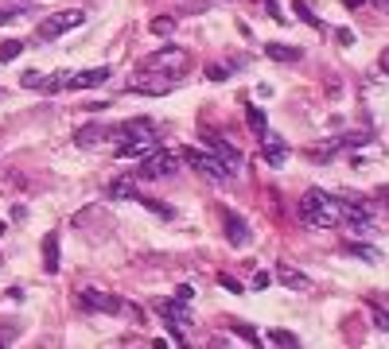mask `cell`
Here are the masks:
<instances>
[{"instance_id": "d4e9b609", "label": "cell", "mask_w": 389, "mask_h": 349, "mask_svg": "<svg viewBox=\"0 0 389 349\" xmlns=\"http://www.w3.org/2000/svg\"><path fill=\"white\" fill-rule=\"evenodd\" d=\"M230 330H234L238 338H245L250 345H261V334H257L253 326H245V322H230Z\"/></svg>"}, {"instance_id": "ba28073f", "label": "cell", "mask_w": 389, "mask_h": 349, "mask_svg": "<svg viewBox=\"0 0 389 349\" xmlns=\"http://www.w3.org/2000/svg\"><path fill=\"white\" fill-rule=\"evenodd\" d=\"M171 86H176V82H171L168 74H152V70L129 78V94H144V97H168Z\"/></svg>"}, {"instance_id": "836d02e7", "label": "cell", "mask_w": 389, "mask_h": 349, "mask_svg": "<svg viewBox=\"0 0 389 349\" xmlns=\"http://www.w3.org/2000/svg\"><path fill=\"white\" fill-rule=\"evenodd\" d=\"M335 39H339V43H354V35H351V28H339V31H335Z\"/></svg>"}, {"instance_id": "7a4b0ae2", "label": "cell", "mask_w": 389, "mask_h": 349, "mask_svg": "<svg viewBox=\"0 0 389 349\" xmlns=\"http://www.w3.org/2000/svg\"><path fill=\"white\" fill-rule=\"evenodd\" d=\"M187 66H191V55H187L183 47H171V43L144 58V70H152V74H171V78L187 74Z\"/></svg>"}, {"instance_id": "7c38bea8", "label": "cell", "mask_w": 389, "mask_h": 349, "mask_svg": "<svg viewBox=\"0 0 389 349\" xmlns=\"http://www.w3.org/2000/svg\"><path fill=\"white\" fill-rule=\"evenodd\" d=\"M222 226H226V240H230L234 248H245V245L253 240V233H250V226H245L242 214L226 210V214H222Z\"/></svg>"}, {"instance_id": "8fae6325", "label": "cell", "mask_w": 389, "mask_h": 349, "mask_svg": "<svg viewBox=\"0 0 389 349\" xmlns=\"http://www.w3.org/2000/svg\"><path fill=\"white\" fill-rule=\"evenodd\" d=\"M261 160L269 163V167H284V163H288V144H284V136H277V132L265 128V132H261Z\"/></svg>"}, {"instance_id": "4fadbf2b", "label": "cell", "mask_w": 389, "mask_h": 349, "mask_svg": "<svg viewBox=\"0 0 389 349\" xmlns=\"http://www.w3.org/2000/svg\"><path fill=\"white\" fill-rule=\"evenodd\" d=\"M211 148H214V155L222 160V167H226L230 179H238V171H242V152H238L234 144H226V140H218V136L211 140Z\"/></svg>"}, {"instance_id": "4316f807", "label": "cell", "mask_w": 389, "mask_h": 349, "mask_svg": "<svg viewBox=\"0 0 389 349\" xmlns=\"http://www.w3.org/2000/svg\"><path fill=\"white\" fill-rule=\"evenodd\" d=\"M351 253L362 256L366 264H378V260H382V253H378V248H370V245H351Z\"/></svg>"}, {"instance_id": "484cf974", "label": "cell", "mask_w": 389, "mask_h": 349, "mask_svg": "<svg viewBox=\"0 0 389 349\" xmlns=\"http://www.w3.org/2000/svg\"><path fill=\"white\" fill-rule=\"evenodd\" d=\"M269 342L272 345H300V338H296L292 330H269Z\"/></svg>"}, {"instance_id": "ffe728a7", "label": "cell", "mask_w": 389, "mask_h": 349, "mask_svg": "<svg viewBox=\"0 0 389 349\" xmlns=\"http://www.w3.org/2000/svg\"><path fill=\"white\" fill-rule=\"evenodd\" d=\"M148 152H156V144H117V160H144Z\"/></svg>"}, {"instance_id": "83f0119b", "label": "cell", "mask_w": 389, "mask_h": 349, "mask_svg": "<svg viewBox=\"0 0 389 349\" xmlns=\"http://www.w3.org/2000/svg\"><path fill=\"white\" fill-rule=\"evenodd\" d=\"M171 28H176L171 16H156V20H152V35H171Z\"/></svg>"}, {"instance_id": "f1b7e54d", "label": "cell", "mask_w": 389, "mask_h": 349, "mask_svg": "<svg viewBox=\"0 0 389 349\" xmlns=\"http://www.w3.org/2000/svg\"><path fill=\"white\" fill-rule=\"evenodd\" d=\"M374 326L389 334V311H378V306H374Z\"/></svg>"}, {"instance_id": "6da1fadb", "label": "cell", "mask_w": 389, "mask_h": 349, "mask_svg": "<svg viewBox=\"0 0 389 349\" xmlns=\"http://www.w3.org/2000/svg\"><path fill=\"white\" fill-rule=\"evenodd\" d=\"M300 218L308 221L311 229H335V226H351L358 233L370 229L366 206L351 202V198H339V194H327V190H319V187H311L308 194L300 198Z\"/></svg>"}, {"instance_id": "603a6c76", "label": "cell", "mask_w": 389, "mask_h": 349, "mask_svg": "<svg viewBox=\"0 0 389 349\" xmlns=\"http://www.w3.org/2000/svg\"><path fill=\"white\" fill-rule=\"evenodd\" d=\"M292 4H296V12H300V20H304V23H311L316 31H324V20H319V16L308 8V0H292Z\"/></svg>"}, {"instance_id": "d6a6232c", "label": "cell", "mask_w": 389, "mask_h": 349, "mask_svg": "<svg viewBox=\"0 0 389 349\" xmlns=\"http://www.w3.org/2000/svg\"><path fill=\"white\" fill-rule=\"evenodd\" d=\"M176 299H183V303H191V299H195V287L179 284V287H176Z\"/></svg>"}, {"instance_id": "44dd1931", "label": "cell", "mask_w": 389, "mask_h": 349, "mask_svg": "<svg viewBox=\"0 0 389 349\" xmlns=\"http://www.w3.org/2000/svg\"><path fill=\"white\" fill-rule=\"evenodd\" d=\"M245 121H250L253 136H261V132L269 128V121H265V109H261V105H245Z\"/></svg>"}, {"instance_id": "9c48e42d", "label": "cell", "mask_w": 389, "mask_h": 349, "mask_svg": "<svg viewBox=\"0 0 389 349\" xmlns=\"http://www.w3.org/2000/svg\"><path fill=\"white\" fill-rule=\"evenodd\" d=\"M152 311L164 318V326H171V330H183V326H191V311H187V303L183 299H156L152 303Z\"/></svg>"}, {"instance_id": "7402d4cb", "label": "cell", "mask_w": 389, "mask_h": 349, "mask_svg": "<svg viewBox=\"0 0 389 349\" xmlns=\"http://www.w3.org/2000/svg\"><path fill=\"white\" fill-rule=\"evenodd\" d=\"M31 8H23V4H0V28H8V23H16V20H23Z\"/></svg>"}, {"instance_id": "2e32d148", "label": "cell", "mask_w": 389, "mask_h": 349, "mask_svg": "<svg viewBox=\"0 0 389 349\" xmlns=\"http://www.w3.org/2000/svg\"><path fill=\"white\" fill-rule=\"evenodd\" d=\"M110 198H117V202L140 198V194H137V174H121V179H113V182H110Z\"/></svg>"}, {"instance_id": "9a60e30c", "label": "cell", "mask_w": 389, "mask_h": 349, "mask_svg": "<svg viewBox=\"0 0 389 349\" xmlns=\"http://www.w3.org/2000/svg\"><path fill=\"white\" fill-rule=\"evenodd\" d=\"M277 279H280V284H284V287H296V291H304V295H311V291H316V284H311V279L304 276V272H296L292 264H280V268H277Z\"/></svg>"}, {"instance_id": "ac0fdd59", "label": "cell", "mask_w": 389, "mask_h": 349, "mask_svg": "<svg viewBox=\"0 0 389 349\" xmlns=\"http://www.w3.org/2000/svg\"><path fill=\"white\" fill-rule=\"evenodd\" d=\"M74 140H78L82 148L105 144V140H110V128H105V124H86V128H78V132H74Z\"/></svg>"}, {"instance_id": "5bb4252c", "label": "cell", "mask_w": 389, "mask_h": 349, "mask_svg": "<svg viewBox=\"0 0 389 349\" xmlns=\"http://www.w3.org/2000/svg\"><path fill=\"white\" fill-rule=\"evenodd\" d=\"M20 82H23L28 89H43V94H55V89H63V74H39V70H28Z\"/></svg>"}, {"instance_id": "8992f818", "label": "cell", "mask_w": 389, "mask_h": 349, "mask_svg": "<svg viewBox=\"0 0 389 349\" xmlns=\"http://www.w3.org/2000/svg\"><path fill=\"white\" fill-rule=\"evenodd\" d=\"M179 155H183V160L191 163V167H195L198 174H203V179H211V182H226V179H230V174H226V167H222V160H218L214 152H198V148H183Z\"/></svg>"}, {"instance_id": "5b68a950", "label": "cell", "mask_w": 389, "mask_h": 349, "mask_svg": "<svg viewBox=\"0 0 389 349\" xmlns=\"http://www.w3.org/2000/svg\"><path fill=\"white\" fill-rule=\"evenodd\" d=\"M179 155L176 152H148L144 160H137V179H171V174H176L179 167Z\"/></svg>"}, {"instance_id": "52a82bcc", "label": "cell", "mask_w": 389, "mask_h": 349, "mask_svg": "<svg viewBox=\"0 0 389 349\" xmlns=\"http://www.w3.org/2000/svg\"><path fill=\"white\" fill-rule=\"evenodd\" d=\"M78 306L82 311H97V314H121L125 299L110 295V291H97V287H82L78 291Z\"/></svg>"}, {"instance_id": "d590c367", "label": "cell", "mask_w": 389, "mask_h": 349, "mask_svg": "<svg viewBox=\"0 0 389 349\" xmlns=\"http://www.w3.org/2000/svg\"><path fill=\"white\" fill-rule=\"evenodd\" d=\"M0 237H4V226H0Z\"/></svg>"}, {"instance_id": "3957f363", "label": "cell", "mask_w": 389, "mask_h": 349, "mask_svg": "<svg viewBox=\"0 0 389 349\" xmlns=\"http://www.w3.org/2000/svg\"><path fill=\"white\" fill-rule=\"evenodd\" d=\"M82 23H86V12H82V8H59V12H51L43 23H39V39L51 43V39L66 35V31L82 28Z\"/></svg>"}, {"instance_id": "d6986e66", "label": "cell", "mask_w": 389, "mask_h": 349, "mask_svg": "<svg viewBox=\"0 0 389 349\" xmlns=\"http://www.w3.org/2000/svg\"><path fill=\"white\" fill-rule=\"evenodd\" d=\"M265 55H269L272 62H300L304 58L300 47H288V43H265Z\"/></svg>"}, {"instance_id": "277c9868", "label": "cell", "mask_w": 389, "mask_h": 349, "mask_svg": "<svg viewBox=\"0 0 389 349\" xmlns=\"http://www.w3.org/2000/svg\"><path fill=\"white\" fill-rule=\"evenodd\" d=\"M110 140H117V144H156V124L148 121V116L121 121L110 128Z\"/></svg>"}, {"instance_id": "e0dca14e", "label": "cell", "mask_w": 389, "mask_h": 349, "mask_svg": "<svg viewBox=\"0 0 389 349\" xmlns=\"http://www.w3.org/2000/svg\"><path fill=\"white\" fill-rule=\"evenodd\" d=\"M43 272L47 276L59 272V233H47L43 237Z\"/></svg>"}, {"instance_id": "cb8c5ba5", "label": "cell", "mask_w": 389, "mask_h": 349, "mask_svg": "<svg viewBox=\"0 0 389 349\" xmlns=\"http://www.w3.org/2000/svg\"><path fill=\"white\" fill-rule=\"evenodd\" d=\"M20 51H23V39H4V43H0V62L20 58Z\"/></svg>"}, {"instance_id": "30bf717a", "label": "cell", "mask_w": 389, "mask_h": 349, "mask_svg": "<svg viewBox=\"0 0 389 349\" xmlns=\"http://www.w3.org/2000/svg\"><path fill=\"white\" fill-rule=\"evenodd\" d=\"M113 78L110 66H90V70H78V74H63V89H94V86H105Z\"/></svg>"}, {"instance_id": "f546056e", "label": "cell", "mask_w": 389, "mask_h": 349, "mask_svg": "<svg viewBox=\"0 0 389 349\" xmlns=\"http://www.w3.org/2000/svg\"><path fill=\"white\" fill-rule=\"evenodd\" d=\"M269 284H272V276H269V272H257V276H253V291H265Z\"/></svg>"}, {"instance_id": "1f68e13d", "label": "cell", "mask_w": 389, "mask_h": 349, "mask_svg": "<svg viewBox=\"0 0 389 349\" xmlns=\"http://www.w3.org/2000/svg\"><path fill=\"white\" fill-rule=\"evenodd\" d=\"M206 78H211V82H222V78H226V66H206Z\"/></svg>"}, {"instance_id": "4dcf8cb0", "label": "cell", "mask_w": 389, "mask_h": 349, "mask_svg": "<svg viewBox=\"0 0 389 349\" xmlns=\"http://www.w3.org/2000/svg\"><path fill=\"white\" fill-rule=\"evenodd\" d=\"M218 284L226 287V291H234V295H242V284H238V279H230V276H218Z\"/></svg>"}, {"instance_id": "e575fe53", "label": "cell", "mask_w": 389, "mask_h": 349, "mask_svg": "<svg viewBox=\"0 0 389 349\" xmlns=\"http://www.w3.org/2000/svg\"><path fill=\"white\" fill-rule=\"evenodd\" d=\"M378 66H382V74H389V47H385L382 55H378Z\"/></svg>"}]
</instances>
